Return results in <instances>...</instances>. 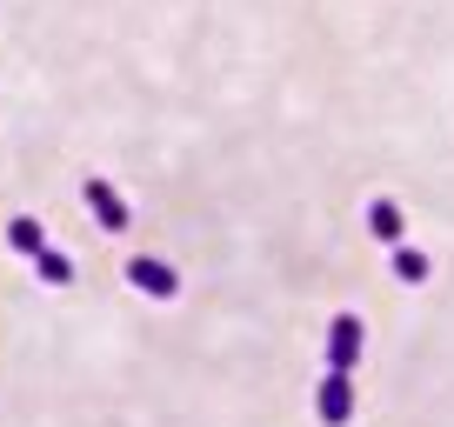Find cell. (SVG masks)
Returning <instances> with one entry per match:
<instances>
[{"mask_svg":"<svg viewBox=\"0 0 454 427\" xmlns=\"http://www.w3.org/2000/svg\"><path fill=\"white\" fill-rule=\"evenodd\" d=\"M361 368V314H334L327 328V374H355Z\"/></svg>","mask_w":454,"mask_h":427,"instance_id":"cell-1","label":"cell"},{"mask_svg":"<svg viewBox=\"0 0 454 427\" xmlns=\"http://www.w3.org/2000/svg\"><path fill=\"white\" fill-rule=\"evenodd\" d=\"M87 207H94V221H100L107 234H128V228H134V207L121 200V187H114V181H100V174L87 181Z\"/></svg>","mask_w":454,"mask_h":427,"instance_id":"cell-2","label":"cell"},{"mask_svg":"<svg viewBox=\"0 0 454 427\" xmlns=\"http://www.w3.org/2000/svg\"><path fill=\"white\" fill-rule=\"evenodd\" d=\"M128 287H134V294H147V300H174V294H181V274H174L168 268V260H128Z\"/></svg>","mask_w":454,"mask_h":427,"instance_id":"cell-3","label":"cell"},{"mask_svg":"<svg viewBox=\"0 0 454 427\" xmlns=\"http://www.w3.org/2000/svg\"><path fill=\"white\" fill-rule=\"evenodd\" d=\"M314 414H321L327 427H348V421H355V374H327L321 394H314Z\"/></svg>","mask_w":454,"mask_h":427,"instance_id":"cell-4","label":"cell"},{"mask_svg":"<svg viewBox=\"0 0 454 427\" xmlns=\"http://www.w3.org/2000/svg\"><path fill=\"white\" fill-rule=\"evenodd\" d=\"M368 228L381 234V241H395V247H401V234H408V214H401L395 200L381 194V200H368Z\"/></svg>","mask_w":454,"mask_h":427,"instance_id":"cell-5","label":"cell"},{"mask_svg":"<svg viewBox=\"0 0 454 427\" xmlns=\"http://www.w3.org/2000/svg\"><path fill=\"white\" fill-rule=\"evenodd\" d=\"M7 241H14V254H41V247H47V228H41V221H34V214H20V221H14V228H7Z\"/></svg>","mask_w":454,"mask_h":427,"instance_id":"cell-6","label":"cell"},{"mask_svg":"<svg viewBox=\"0 0 454 427\" xmlns=\"http://www.w3.org/2000/svg\"><path fill=\"white\" fill-rule=\"evenodd\" d=\"M34 274H41L47 287H67V281H74V260L54 254V247H41V254H34Z\"/></svg>","mask_w":454,"mask_h":427,"instance_id":"cell-7","label":"cell"},{"mask_svg":"<svg viewBox=\"0 0 454 427\" xmlns=\"http://www.w3.org/2000/svg\"><path fill=\"white\" fill-rule=\"evenodd\" d=\"M395 274L421 287V281H427V254H421V247H395Z\"/></svg>","mask_w":454,"mask_h":427,"instance_id":"cell-8","label":"cell"}]
</instances>
